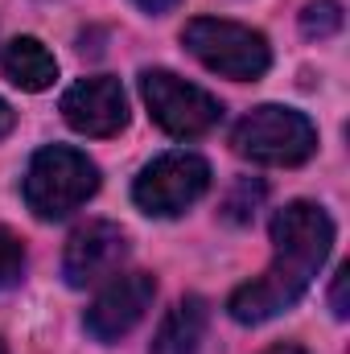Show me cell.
<instances>
[{
    "label": "cell",
    "mask_w": 350,
    "mask_h": 354,
    "mask_svg": "<svg viewBox=\"0 0 350 354\" xmlns=\"http://www.w3.org/2000/svg\"><path fill=\"white\" fill-rule=\"evenodd\" d=\"M334 243V223L317 202H288L284 210H276L272 218V264L264 268V276L248 280L243 288L231 292L227 309L239 326H260L268 317L293 309L305 288L313 284L317 268L326 264Z\"/></svg>",
    "instance_id": "6da1fadb"
},
{
    "label": "cell",
    "mask_w": 350,
    "mask_h": 354,
    "mask_svg": "<svg viewBox=\"0 0 350 354\" xmlns=\"http://www.w3.org/2000/svg\"><path fill=\"white\" fill-rule=\"evenodd\" d=\"M95 189H99L95 161H87V153L66 149V145L42 149L25 174V202L37 218H66Z\"/></svg>",
    "instance_id": "7a4b0ae2"
},
{
    "label": "cell",
    "mask_w": 350,
    "mask_h": 354,
    "mask_svg": "<svg viewBox=\"0 0 350 354\" xmlns=\"http://www.w3.org/2000/svg\"><path fill=\"white\" fill-rule=\"evenodd\" d=\"M185 50L214 75L223 79H239L252 83L272 66V50L264 41V33L239 25V21H219V17H194L181 29Z\"/></svg>",
    "instance_id": "3957f363"
},
{
    "label": "cell",
    "mask_w": 350,
    "mask_h": 354,
    "mask_svg": "<svg viewBox=\"0 0 350 354\" xmlns=\"http://www.w3.org/2000/svg\"><path fill=\"white\" fill-rule=\"evenodd\" d=\"M231 145L239 157H248L256 165H301L317 149V128L293 107L264 103L235 124Z\"/></svg>",
    "instance_id": "277c9868"
},
{
    "label": "cell",
    "mask_w": 350,
    "mask_h": 354,
    "mask_svg": "<svg viewBox=\"0 0 350 354\" xmlns=\"http://www.w3.org/2000/svg\"><path fill=\"white\" fill-rule=\"evenodd\" d=\"M140 95L149 103V115L169 132V136H202L223 120V103L210 91L177 79L174 71H145L140 75Z\"/></svg>",
    "instance_id": "5b68a950"
},
{
    "label": "cell",
    "mask_w": 350,
    "mask_h": 354,
    "mask_svg": "<svg viewBox=\"0 0 350 354\" xmlns=\"http://www.w3.org/2000/svg\"><path fill=\"white\" fill-rule=\"evenodd\" d=\"M206 189H210V165L198 153H161L140 169L132 198L145 214L174 218L185 206H194Z\"/></svg>",
    "instance_id": "8992f818"
},
{
    "label": "cell",
    "mask_w": 350,
    "mask_h": 354,
    "mask_svg": "<svg viewBox=\"0 0 350 354\" xmlns=\"http://www.w3.org/2000/svg\"><path fill=\"white\" fill-rule=\"evenodd\" d=\"M157 297V280L149 272H124L116 276L87 309V334L99 338V342H116L124 338L128 330L140 326V317L149 313Z\"/></svg>",
    "instance_id": "52a82bcc"
},
{
    "label": "cell",
    "mask_w": 350,
    "mask_h": 354,
    "mask_svg": "<svg viewBox=\"0 0 350 354\" xmlns=\"http://www.w3.org/2000/svg\"><path fill=\"white\" fill-rule=\"evenodd\" d=\"M128 256V235L107 223V218H95L87 227H79L66 243V256H62V276L71 288H87L95 280L111 276L116 268L124 264Z\"/></svg>",
    "instance_id": "ba28073f"
},
{
    "label": "cell",
    "mask_w": 350,
    "mask_h": 354,
    "mask_svg": "<svg viewBox=\"0 0 350 354\" xmlns=\"http://www.w3.org/2000/svg\"><path fill=\"white\" fill-rule=\"evenodd\" d=\"M62 115L83 136H116L128 124V95L120 79H107V75L79 79L62 95Z\"/></svg>",
    "instance_id": "9c48e42d"
},
{
    "label": "cell",
    "mask_w": 350,
    "mask_h": 354,
    "mask_svg": "<svg viewBox=\"0 0 350 354\" xmlns=\"http://www.w3.org/2000/svg\"><path fill=\"white\" fill-rule=\"evenodd\" d=\"M206 322H210V309L202 297H181L169 317L161 322V330L153 334V346L149 354H198L202 338H206Z\"/></svg>",
    "instance_id": "30bf717a"
},
{
    "label": "cell",
    "mask_w": 350,
    "mask_h": 354,
    "mask_svg": "<svg viewBox=\"0 0 350 354\" xmlns=\"http://www.w3.org/2000/svg\"><path fill=\"white\" fill-rule=\"evenodd\" d=\"M4 75L21 91H46L58 79V62L37 37H12L4 46Z\"/></svg>",
    "instance_id": "8fae6325"
},
{
    "label": "cell",
    "mask_w": 350,
    "mask_h": 354,
    "mask_svg": "<svg viewBox=\"0 0 350 354\" xmlns=\"http://www.w3.org/2000/svg\"><path fill=\"white\" fill-rule=\"evenodd\" d=\"M342 29V4L338 0H309L301 12V33L305 37H334Z\"/></svg>",
    "instance_id": "7c38bea8"
},
{
    "label": "cell",
    "mask_w": 350,
    "mask_h": 354,
    "mask_svg": "<svg viewBox=\"0 0 350 354\" xmlns=\"http://www.w3.org/2000/svg\"><path fill=\"white\" fill-rule=\"evenodd\" d=\"M25 272V243L8 227H0V288H12Z\"/></svg>",
    "instance_id": "4fadbf2b"
},
{
    "label": "cell",
    "mask_w": 350,
    "mask_h": 354,
    "mask_svg": "<svg viewBox=\"0 0 350 354\" xmlns=\"http://www.w3.org/2000/svg\"><path fill=\"white\" fill-rule=\"evenodd\" d=\"M260 198H264V185H260V181H239V185L231 189V198L223 202V214H227L231 223H248V218L256 214Z\"/></svg>",
    "instance_id": "5bb4252c"
},
{
    "label": "cell",
    "mask_w": 350,
    "mask_h": 354,
    "mask_svg": "<svg viewBox=\"0 0 350 354\" xmlns=\"http://www.w3.org/2000/svg\"><path fill=\"white\" fill-rule=\"evenodd\" d=\"M347 280H350V268H338V276H334V288H330V309H334V317H347Z\"/></svg>",
    "instance_id": "9a60e30c"
},
{
    "label": "cell",
    "mask_w": 350,
    "mask_h": 354,
    "mask_svg": "<svg viewBox=\"0 0 350 354\" xmlns=\"http://www.w3.org/2000/svg\"><path fill=\"white\" fill-rule=\"evenodd\" d=\"M136 8H145V12H153V17H161V12H169L177 8V0H132Z\"/></svg>",
    "instance_id": "2e32d148"
},
{
    "label": "cell",
    "mask_w": 350,
    "mask_h": 354,
    "mask_svg": "<svg viewBox=\"0 0 350 354\" xmlns=\"http://www.w3.org/2000/svg\"><path fill=\"white\" fill-rule=\"evenodd\" d=\"M12 124H17V111L0 99V136H8V132H12Z\"/></svg>",
    "instance_id": "e0dca14e"
},
{
    "label": "cell",
    "mask_w": 350,
    "mask_h": 354,
    "mask_svg": "<svg viewBox=\"0 0 350 354\" xmlns=\"http://www.w3.org/2000/svg\"><path fill=\"white\" fill-rule=\"evenodd\" d=\"M264 354H309V351H301V346H293V342H280V346H272V351H264Z\"/></svg>",
    "instance_id": "ac0fdd59"
},
{
    "label": "cell",
    "mask_w": 350,
    "mask_h": 354,
    "mask_svg": "<svg viewBox=\"0 0 350 354\" xmlns=\"http://www.w3.org/2000/svg\"><path fill=\"white\" fill-rule=\"evenodd\" d=\"M0 354H8V351H4V342H0Z\"/></svg>",
    "instance_id": "d6986e66"
}]
</instances>
